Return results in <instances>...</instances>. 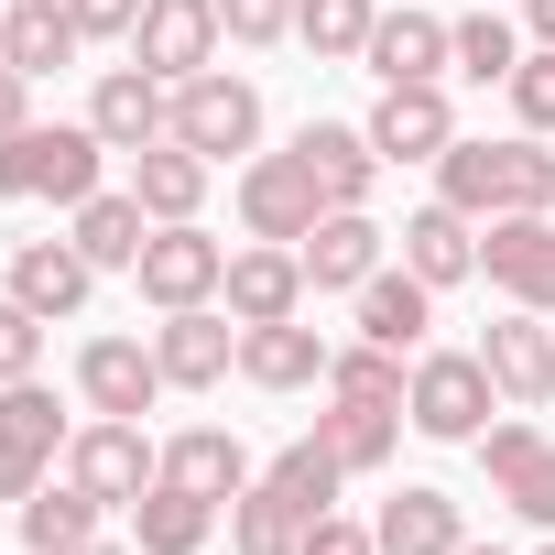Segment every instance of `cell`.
Returning <instances> with one entry per match:
<instances>
[{
    "label": "cell",
    "mask_w": 555,
    "mask_h": 555,
    "mask_svg": "<svg viewBox=\"0 0 555 555\" xmlns=\"http://www.w3.org/2000/svg\"><path fill=\"white\" fill-rule=\"evenodd\" d=\"M490 403H501V382H490L479 349H414V382H403V425H414V436L479 447V436H490Z\"/></svg>",
    "instance_id": "cell-1"
},
{
    "label": "cell",
    "mask_w": 555,
    "mask_h": 555,
    "mask_svg": "<svg viewBox=\"0 0 555 555\" xmlns=\"http://www.w3.org/2000/svg\"><path fill=\"white\" fill-rule=\"evenodd\" d=\"M99 153H109V142H99L88 120H55V131H44V120H23L12 142H0V196L88 207V196H99Z\"/></svg>",
    "instance_id": "cell-2"
},
{
    "label": "cell",
    "mask_w": 555,
    "mask_h": 555,
    "mask_svg": "<svg viewBox=\"0 0 555 555\" xmlns=\"http://www.w3.org/2000/svg\"><path fill=\"white\" fill-rule=\"evenodd\" d=\"M66 479L88 490V501H109V512H131L153 479H164V447L131 425V414H88L77 436H66Z\"/></svg>",
    "instance_id": "cell-3"
},
{
    "label": "cell",
    "mask_w": 555,
    "mask_h": 555,
    "mask_svg": "<svg viewBox=\"0 0 555 555\" xmlns=\"http://www.w3.org/2000/svg\"><path fill=\"white\" fill-rule=\"evenodd\" d=\"M175 142L207 153V164H250V142H261V88L229 77V66L185 77V88H175Z\"/></svg>",
    "instance_id": "cell-4"
},
{
    "label": "cell",
    "mask_w": 555,
    "mask_h": 555,
    "mask_svg": "<svg viewBox=\"0 0 555 555\" xmlns=\"http://www.w3.org/2000/svg\"><path fill=\"white\" fill-rule=\"evenodd\" d=\"M131 284H142V306H218V284H229V250L196 229V218H175V229H153L142 240V261H131Z\"/></svg>",
    "instance_id": "cell-5"
},
{
    "label": "cell",
    "mask_w": 555,
    "mask_h": 555,
    "mask_svg": "<svg viewBox=\"0 0 555 555\" xmlns=\"http://www.w3.org/2000/svg\"><path fill=\"white\" fill-rule=\"evenodd\" d=\"M317 218H327V185L306 175V153H250L240 164V229L250 240H284L295 250Z\"/></svg>",
    "instance_id": "cell-6"
},
{
    "label": "cell",
    "mask_w": 555,
    "mask_h": 555,
    "mask_svg": "<svg viewBox=\"0 0 555 555\" xmlns=\"http://www.w3.org/2000/svg\"><path fill=\"white\" fill-rule=\"evenodd\" d=\"M479 272L512 295V306H533V317H555V207H522V218H479Z\"/></svg>",
    "instance_id": "cell-7"
},
{
    "label": "cell",
    "mask_w": 555,
    "mask_h": 555,
    "mask_svg": "<svg viewBox=\"0 0 555 555\" xmlns=\"http://www.w3.org/2000/svg\"><path fill=\"white\" fill-rule=\"evenodd\" d=\"M218 0H142V23H131V66H153L164 88H185V77H207L218 66Z\"/></svg>",
    "instance_id": "cell-8"
},
{
    "label": "cell",
    "mask_w": 555,
    "mask_h": 555,
    "mask_svg": "<svg viewBox=\"0 0 555 555\" xmlns=\"http://www.w3.org/2000/svg\"><path fill=\"white\" fill-rule=\"evenodd\" d=\"M295 261H306V284H317V295H360L371 272L392 261V229H382L371 207H327V218L295 240Z\"/></svg>",
    "instance_id": "cell-9"
},
{
    "label": "cell",
    "mask_w": 555,
    "mask_h": 555,
    "mask_svg": "<svg viewBox=\"0 0 555 555\" xmlns=\"http://www.w3.org/2000/svg\"><path fill=\"white\" fill-rule=\"evenodd\" d=\"M153 360H164L175 392H218V382L240 371V317H229V306H175V317L153 327Z\"/></svg>",
    "instance_id": "cell-10"
},
{
    "label": "cell",
    "mask_w": 555,
    "mask_h": 555,
    "mask_svg": "<svg viewBox=\"0 0 555 555\" xmlns=\"http://www.w3.org/2000/svg\"><path fill=\"white\" fill-rule=\"evenodd\" d=\"M164 392H175V382H164L153 338H88V349H77V403H88V414H131V425H142Z\"/></svg>",
    "instance_id": "cell-11"
},
{
    "label": "cell",
    "mask_w": 555,
    "mask_h": 555,
    "mask_svg": "<svg viewBox=\"0 0 555 555\" xmlns=\"http://www.w3.org/2000/svg\"><path fill=\"white\" fill-rule=\"evenodd\" d=\"M360 66L382 77V88H447V23L436 12H414V0H392V12L371 23V44H360Z\"/></svg>",
    "instance_id": "cell-12"
},
{
    "label": "cell",
    "mask_w": 555,
    "mask_h": 555,
    "mask_svg": "<svg viewBox=\"0 0 555 555\" xmlns=\"http://www.w3.org/2000/svg\"><path fill=\"white\" fill-rule=\"evenodd\" d=\"M88 131H99L109 153H142V142L175 131V88H164L153 66H109V77L88 88Z\"/></svg>",
    "instance_id": "cell-13"
},
{
    "label": "cell",
    "mask_w": 555,
    "mask_h": 555,
    "mask_svg": "<svg viewBox=\"0 0 555 555\" xmlns=\"http://www.w3.org/2000/svg\"><path fill=\"white\" fill-rule=\"evenodd\" d=\"M479 360H490V382H501V403H512V414L555 403V317L512 306V317H501V327L479 338Z\"/></svg>",
    "instance_id": "cell-14"
},
{
    "label": "cell",
    "mask_w": 555,
    "mask_h": 555,
    "mask_svg": "<svg viewBox=\"0 0 555 555\" xmlns=\"http://www.w3.org/2000/svg\"><path fill=\"white\" fill-rule=\"evenodd\" d=\"M479 468H490V490H501L522 522L555 533V447H544V425H522V414L490 425V436H479Z\"/></svg>",
    "instance_id": "cell-15"
},
{
    "label": "cell",
    "mask_w": 555,
    "mask_h": 555,
    "mask_svg": "<svg viewBox=\"0 0 555 555\" xmlns=\"http://www.w3.org/2000/svg\"><path fill=\"white\" fill-rule=\"evenodd\" d=\"M306 261L284 250V240H261V250H229V284H218V306L240 317V327H272V317H306Z\"/></svg>",
    "instance_id": "cell-16"
},
{
    "label": "cell",
    "mask_w": 555,
    "mask_h": 555,
    "mask_svg": "<svg viewBox=\"0 0 555 555\" xmlns=\"http://www.w3.org/2000/svg\"><path fill=\"white\" fill-rule=\"evenodd\" d=\"M360 131H371L382 164H436V153L457 142V109H447V88H382V109H371Z\"/></svg>",
    "instance_id": "cell-17"
},
{
    "label": "cell",
    "mask_w": 555,
    "mask_h": 555,
    "mask_svg": "<svg viewBox=\"0 0 555 555\" xmlns=\"http://www.w3.org/2000/svg\"><path fill=\"white\" fill-rule=\"evenodd\" d=\"M12 295L55 327V317H77V306L99 295V261H88L77 240H12Z\"/></svg>",
    "instance_id": "cell-18"
},
{
    "label": "cell",
    "mask_w": 555,
    "mask_h": 555,
    "mask_svg": "<svg viewBox=\"0 0 555 555\" xmlns=\"http://www.w3.org/2000/svg\"><path fill=\"white\" fill-rule=\"evenodd\" d=\"M349 306H360V338H371V349H403V360H414L425 327H436V284H425V272H403V261H382Z\"/></svg>",
    "instance_id": "cell-19"
},
{
    "label": "cell",
    "mask_w": 555,
    "mask_h": 555,
    "mask_svg": "<svg viewBox=\"0 0 555 555\" xmlns=\"http://www.w3.org/2000/svg\"><path fill=\"white\" fill-rule=\"evenodd\" d=\"M327 338L306 327V317H272V327H240V382H261V392H306V382H327Z\"/></svg>",
    "instance_id": "cell-20"
},
{
    "label": "cell",
    "mask_w": 555,
    "mask_h": 555,
    "mask_svg": "<svg viewBox=\"0 0 555 555\" xmlns=\"http://www.w3.org/2000/svg\"><path fill=\"white\" fill-rule=\"evenodd\" d=\"M295 153H306V175L327 185V207H371L382 153H371V131H360V120H306V131H295Z\"/></svg>",
    "instance_id": "cell-21"
},
{
    "label": "cell",
    "mask_w": 555,
    "mask_h": 555,
    "mask_svg": "<svg viewBox=\"0 0 555 555\" xmlns=\"http://www.w3.org/2000/svg\"><path fill=\"white\" fill-rule=\"evenodd\" d=\"M207 175H218V164H207V153H185L175 131L131 153V196H142V218H153V229H175V218H196V207H207Z\"/></svg>",
    "instance_id": "cell-22"
},
{
    "label": "cell",
    "mask_w": 555,
    "mask_h": 555,
    "mask_svg": "<svg viewBox=\"0 0 555 555\" xmlns=\"http://www.w3.org/2000/svg\"><path fill=\"white\" fill-rule=\"evenodd\" d=\"M218 522H229V501H207V490H185V479H153V490L131 501V544H142V555H196Z\"/></svg>",
    "instance_id": "cell-23"
},
{
    "label": "cell",
    "mask_w": 555,
    "mask_h": 555,
    "mask_svg": "<svg viewBox=\"0 0 555 555\" xmlns=\"http://www.w3.org/2000/svg\"><path fill=\"white\" fill-rule=\"evenodd\" d=\"M403 272H425L436 295H447V284H468V272H479V218H468V207H447V196H436V207H414V218H403Z\"/></svg>",
    "instance_id": "cell-24"
},
{
    "label": "cell",
    "mask_w": 555,
    "mask_h": 555,
    "mask_svg": "<svg viewBox=\"0 0 555 555\" xmlns=\"http://www.w3.org/2000/svg\"><path fill=\"white\" fill-rule=\"evenodd\" d=\"M371 533H382V555H457V544H468L457 501H447V490H425V479H403V490L371 512Z\"/></svg>",
    "instance_id": "cell-25"
},
{
    "label": "cell",
    "mask_w": 555,
    "mask_h": 555,
    "mask_svg": "<svg viewBox=\"0 0 555 555\" xmlns=\"http://www.w3.org/2000/svg\"><path fill=\"white\" fill-rule=\"evenodd\" d=\"M317 436H327V457H338L349 479H371V468H392V447H403V403H349V392H327Z\"/></svg>",
    "instance_id": "cell-26"
},
{
    "label": "cell",
    "mask_w": 555,
    "mask_h": 555,
    "mask_svg": "<svg viewBox=\"0 0 555 555\" xmlns=\"http://www.w3.org/2000/svg\"><path fill=\"white\" fill-rule=\"evenodd\" d=\"M77 12L66 0H12L0 12V66H23V77H55V66H77Z\"/></svg>",
    "instance_id": "cell-27"
},
{
    "label": "cell",
    "mask_w": 555,
    "mask_h": 555,
    "mask_svg": "<svg viewBox=\"0 0 555 555\" xmlns=\"http://www.w3.org/2000/svg\"><path fill=\"white\" fill-rule=\"evenodd\" d=\"M164 479H185V490H207V501H240L261 468H250V447H240L229 425H185V436L164 447Z\"/></svg>",
    "instance_id": "cell-28"
},
{
    "label": "cell",
    "mask_w": 555,
    "mask_h": 555,
    "mask_svg": "<svg viewBox=\"0 0 555 555\" xmlns=\"http://www.w3.org/2000/svg\"><path fill=\"white\" fill-rule=\"evenodd\" d=\"M99 512H109V501H88L77 479H44V490L23 501V555H88V544H99Z\"/></svg>",
    "instance_id": "cell-29"
},
{
    "label": "cell",
    "mask_w": 555,
    "mask_h": 555,
    "mask_svg": "<svg viewBox=\"0 0 555 555\" xmlns=\"http://www.w3.org/2000/svg\"><path fill=\"white\" fill-rule=\"evenodd\" d=\"M261 490H272V501H284L295 522H317V512H338V490H349V468L327 457V436H295L284 457H272V468H261Z\"/></svg>",
    "instance_id": "cell-30"
},
{
    "label": "cell",
    "mask_w": 555,
    "mask_h": 555,
    "mask_svg": "<svg viewBox=\"0 0 555 555\" xmlns=\"http://www.w3.org/2000/svg\"><path fill=\"white\" fill-rule=\"evenodd\" d=\"M66 240H77L99 272H131V261H142V240H153V218H142V196H131V185H120V196L99 185V196L77 207V229H66Z\"/></svg>",
    "instance_id": "cell-31"
},
{
    "label": "cell",
    "mask_w": 555,
    "mask_h": 555,
    "mask_svg": "<svg viewBox=\"0 0 555 555\" xmlns=\"http://www.w3.org/2000/svg\"><path fill=\"white\" fill-rule=\"evenodd\" d=\"M522 207H555V153H544V131L490 142V218H522Z\"/></svg>",
    "instance_id": "cell-32"
},
{
    "label": "cell",
    "mask_w": 555,
    "mask_h": 555,
    "mask_svg": "<svg viewBox=\"0 0 555 555\" xmlns=\"http://www.w3.org/2000/svg\"><path fill=\"white\" fill-rule=\"evenodd\" d=\"M447 55H457V77H479V88H512V66H522V34L501 23V0H479L468 23H447Z\"/></svg>",
    "instance_id": "cell-33"
},
{
    "label": "cell",
    "mask_w": 555,
    "mask_h": 555,
    "mask_svg": "<svg viewBox=\"0 0 555 555\" xmlns=\"http://www.w3.org/2000/svg\"><path fill=\"white\" fill-rule=\"evenodd\" d=\"M371 23H382V0H295V44L327 55V66H349L371 44Z\"/></svg>",
    "instance_id": "cell-34"
},
{
    "label": "cell",
    "mask_w": 555,
    "mask_h": 555,
    "mask_svg": "<svg viewBox=\"0 0 555 555\" xmlns=\"http://www.w3.org/2000/svg\"><path fill=\"white\" fill-rule=\"evenodd\" d=\"M403 382H414V360L403 349H371V338H349L327 360V392H349V403H403Z\"/></svg>",
    "instance_id": "cell-35"
},
{
    "label": "cell",
    "mask_w": 555,
    "mask_h": 555,
    "mask_svg": "<svg viewBox=\"0 0 555 555\" xmlns=\"http://www.w3.org/2000/svg\"><path fill=\"white\" fill-rule=\"evenodd\" d=\"M0 436H23V447H44V457H66V403L44 392V382H0Z\"/></svg>",
    "instance_id": "cell-36"
},
{
    "label": "cell",
    "mask_w": 555,
    "mask_h": 555,
    "mask_svg": "<svg viewBox=\"0 0 555 555\" xmlns=\"http://www.w3.org/2000/svg\"><path fill=\"white\" fill-rule=\"evenodd\" d=\"M229 544H240V555H295V544H306V522H295L284 501H272V490L250 479V490L229 501Z\"/></svg>",
    "instance_id": "cell-37"
},
{
    "label": "cell",
    "mask_w": 555,
    "mask_h": 555,
    "mask_svg": "<svg viewBox=\"0 0 555 555\" xmlns=\"http://www.w3.org/2000/svg\"><path fill=\"white\" fill-rule=\"evenodd\" d=\"M34 371H44V317L0 284V382H34Z\"/></svg>",
    "instance_id": "cell-38"
},
{
    "label": "cell",
    "mask_w": 555,
    "mask_h": 555,
    "mask_svg": "<svg viewBox=\"0 0 555 555\" xmlns=\"http://www.w3.org/2000/svg\"><path fill=\"white\" fill-rule=\"evenodd\" d=\"M218 34H229L240 55H261V44L295 34V0H218Z\"/></svg>",
    "instance_id": "cell-39"
},
{
    "label": "cell",
    "mask_w": 555,
    "mask_h": 555,
    "mask_svg": "<svg viewBox=\"0 0 555 555\" xmlns=\"http://www.w3.org/2000/svg\"><path fill=\"white\" fill-rule=\"evenodd\" d=\"M512 120H522V131H555V44H522V66H512Z\"/></svg>",
    "instance_id": "cell-40"
},
{
    "label": "cell",
    "mask_w": 555,
    "mask_h": 555,
    "mask_svg": "<svg viewBox=\"0 0 555 555\" xmlns=\"http://www.w3.org/2000/svg\"><path fill=\"white\" fill-rule=\"evenodd\" d=\"M44 479H55V457H44V447H23V436H0V501L23 512V501H34Z\"/></svg>",
    "instance_id": "cell-41"
},
{
    "label": "cell",
    "mask_w": 555,
    "mask_h": 555,
    "mask_svg": "<svg viewBox=\"0 0 555 555\" xmlns=\"http://www.w3.org/2000/svg\"><path fill=\"white\" fill-rule=\"evenodd\" d=\"M295 555H382V533H371V522H349V512H317Z\"/></svg>",
    "instance_id": "cell-42"
},
{
    "label": "cell",
    "mask_w": 555,
    "mask_h": 555,
    "mask_svg": "<svg viewBox=\"0 0 555 555\" xmlns=\"http://www.w3.org/2000/svg\"><path fill=\"white\" fill-rule=\"evenodd\" d=\"M66 12H77V34H88V44H131L142 0H66Z\"/></svg>",
    "instance_id": "cell-43"
},
{
    "label": "cell",
    "mask_w": 555,
    "mask_h": 555,
    "mask_svg": "<svg viewBox=\"0 0 555 555\" xmlns=\"http://www.w3.org/2000/svg\"><path fill=\"white\" fill-rule=\"evenodd\" d=\"M23 120H34V77H23V66H0V142H12Z\"/></svg>",
    "instance_id": "cell-44"
},
{
    "label": "cell",
    "mask_w": 555,
    "mask_h": 555,
    "mask_svg": "<svg viewBox=\"0 0 555 555\" xmlns=\"http://www.w3.org/2000/svg\"><path fill=\"white\" fill-rule=\"evenodd\" d=\"M522 34H533V44H555V0H522Z\"/></svg>",
    "instance_id": "cell-45"
},
{
    "label": "cell",
    "mask_w": 555,
    "mask_h": 555,
    "mask_svg": "<svg viewBox=\"0 0 555 555\" xmlns=\"http://www.w3.org/2000/svg\"><path fill=\"white\" fill-rule=\"evenodd\" d=\"M88 555H142V544H109V533H99V544H88Z\"/></svg>",
    "instance_id": "cell-46"
},
{
    "label": "cell",
    "mask_w": 555,
    "mask_h": 555,
    "mask_svg": "<svg viewBox=\"0 0 555 555\" xmlns=\"http://www.w3.org/2000/svg\"><path fill=\"white\" fill-rule=\"evenodd\" d=\"M457 555H501V544H457Z\"/></svg>",
    "instance_id": "cell-47"
},
{
    "label": "cell",
    "mask_w": 555,
    "mask_h": 555,
    "mask_svg": "<svg viewBox=\"0 0 555 555\" xmlns=\"http://www.w3.org/2000/svg\"><path fill=\"white\" fill-rule=\"evenodd\" d=\"M533 555H555V533H544V544H533Z\"/></svg>",
    "instance_id": "cell-48"
},
{
    "label": "cell",
    "mask_w": 555,
    "mask_h": 555,
    "mask_svg": "<svg viewBox=\"0 0 555 555\" xmlns=\"http://www.w3.org/2000/svg\"><path fill=\"white\" fill-rule=\"evenodd\" d=\"M0 12H12V0H0Z\"/></svg>",
    "instance_id": "cell-49"
}]
</instances>
